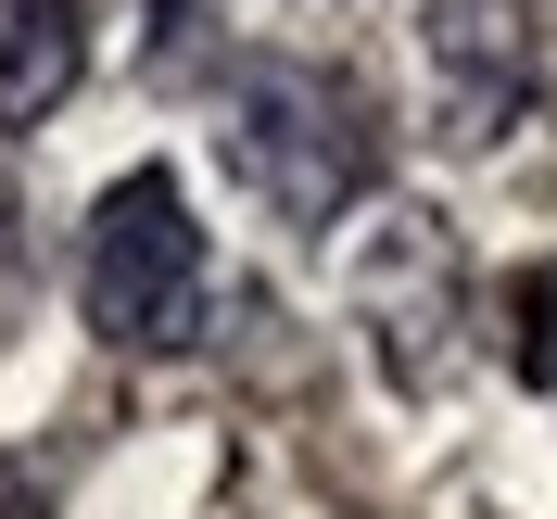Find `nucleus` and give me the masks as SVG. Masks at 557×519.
Returning <instances> with one entry per match:
<instances>
[{
    "mask_svg": "<svg viewBox=\"0 0 557 519\" xmlns=\"http://www.w3.org/2000/svg\"><path fill=\"white\" fill-rule=\"evenodd\" d=\"M228 165L278 228H330L381 190V127H368V89L330 64H242L228 76Z\"/></svg>",
    "mask_w": 557,
    "mask_h": 519,
    "instance_id": "obj_1",
    "label": "nucleus"
},
{
    "mask_svg": "<svg viewBox=\"0 0 557 519\" xmlns=\"http://www.w3.org/2000/svg\"><path fill=\"white\" fill-rule=\"evenodd\" d=\"M76 305L89 330L127 355H177L203 330V228H190V190L165 165H127L89 215V254H76Z\"/></svg>",
    "mask_w": 557,
    "mask_h": 519,
    "instance_id": "obj_2",
    "label": "nucleus"
},
{
    "mask_svg": "<svg viewBox=\"0 0 557 519\" xmlns=\"http://www.w3.org/2000/svg\"><path fill=\"white\" fill-rule=\"evenodd\" d=\"M418 38H431V76L456 102V139H494L532 102V13L520 0H418Z\"/></svg>",
    "mask_w": 557,
    "mask_h": 519,
    "instance_id": "obj_3",
    "label": "nucleus"
},
{
    "mask_svg": "<svg viewBox=\"0 0 557 519\" xmlns=\"http://www.w3.org/2000/svg\"><path fill=\"white\" fill-rule=\"evenodd\" d=\"M76 76H89L76 0H0V127L64 114V102H76Z\"/></svg>",
    "mask_w": 557,
    "mask_h": 519,
    "instance_id": "obj_4",
    "label": "nucleus"
},
{
    "mask_svg": "<svg viewBox=\"0 0 557 519\" xmlns=\"http://www.w3.org/2000/svg\"><path fill=\"white\" fill-rule=\"evenodd\" d=\"M520 381H532V393H557V267H532V279H520Z\"/></svg>",
    "mask_w": 557,
    "mask_h": 519,
    "instance_id": "obj_5",
    "label": "nucleus"
}]
</instances>
